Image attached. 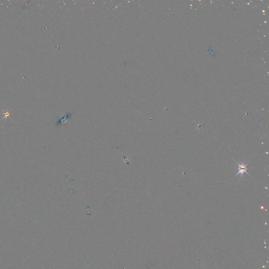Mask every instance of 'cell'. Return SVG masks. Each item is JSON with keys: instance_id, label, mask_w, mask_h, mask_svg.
<instances>
[{"instance_id": "6da1fadb", "label": "cell", "mask_w": 269, "mask_h": 269, "mask_svg": "<svg viewBox=\"0 0 269 269\" xmlns=\"http://www.w3.org/2000/svg\"><path fill=\"white\" fill-rule=\"evenodd\" d=\"M236 163L238 164V165L239 172L238 173H237V174L235 175V176H237L239 175L240 173V174H241V175L242 176L244 173H247V175H248L249 176H250V175H249V174L248 173H247V165H248V164H244V163L243 162V163H242L241 164H239V163H238L237 162H236Z\"/></svg>"}]
</instances>
